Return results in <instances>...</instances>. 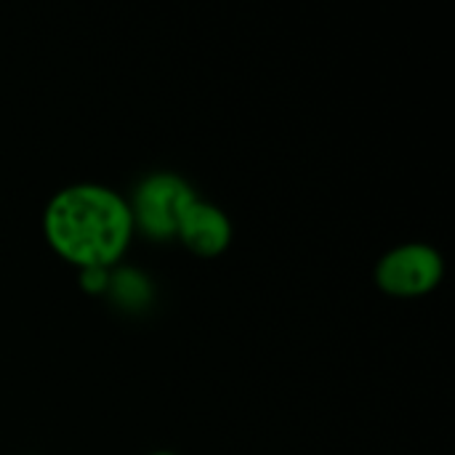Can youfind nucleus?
Instances as JSON below:
<instances>
[{
  "label": "nucleus",
  "mask_w": 455,
  "mask_h": 455,
  "mask_svg": "<svg viewBox=\"0 0 455 455\" xmlns=\"http://www.w3.org/2000/svg\"><path fill=\"white\" fill-rule=\"evenodd\" d=\"M40 229L48 248L77 272L115 269L136 237L125 195L99 181L56 189L43 208Z\"/></svg>",
  "instance_id": "nucleus-1"
},
{
  "label": "nucleus",
  "mask_w": 455,
  "mask_h": 455,
  "mask_svg": "<svg viewBox=\"0 0 455 455\" xmlns=\"http://www.w3.org/2000/svg\"><path fill=\"white\" fill-rule=\"evenodd\" d=\"M197 189L176 171H152L139 179L128 200L136 235L152 243L176 240L184 211L197 200Z\"/></svg>",
  "instance_id": "nucleus-2"
},
{
  "label": "nucleus",
  "mask_w": 455,
  "mask_h": 455,
  "mask_svg": "<svg viewBox=\"0 0 455 455\" xmlns=\"http://www.w3.org/2000/svg\"><path fill=\"white\" fill-rule=\"evenodd\" d=\"M445 280V256L424 240H408L387 253L373 267L376 288L389 299H424Z\"/></svg>",
  "instance_id": "nucleus-3"
},
{
  "label": "nucleus",
  "mask_w": 455,
  "mask_h": 455,
  "mask_svg": "<svg viewBox=\"0 0 455 455\" xmlns=\"http://www.w3.org/2000/svg\"><path fill=\"white\" fill-rule=\"evenodd\" d=\"M235 237L232 219L227 211L205 197H197L181 216L176 229V243L184 245L195 259H219L229 251Z\"/></svg>",
  "instance_id": "nucleus-4"
},
{
  "label": "nucleus",
  "mask_w": 455,
  "mask_h": 455,
  "mask_svg": "<svg viewBox=\"0 0 455 455\" xmlns=\"http://www.w3.org/2000/svg\"><path fill=\"white\" fill-rule=\"evenodd\" d=\"M149 455H176V453H171V451H155V453H149Z\"/></svg>",
  "instance_id": "nucleus-5"
}]
</instances>
